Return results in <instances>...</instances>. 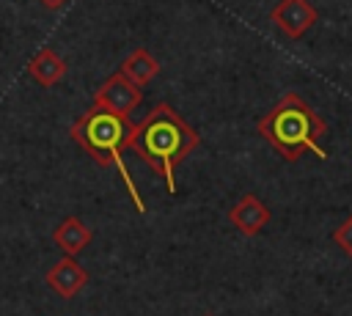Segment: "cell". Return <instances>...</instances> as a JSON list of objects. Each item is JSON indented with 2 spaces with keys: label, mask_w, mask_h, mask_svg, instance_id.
Masks as SVG:
<instances>
[{
  "label": "cell",
  "mask_w": 352,
  "mask_h": 316,
  "mask_svg": "<svg viewBox=\"0 0 352 316\" xmlns=\"http://www.w3.org/2000/svg\"><path fill=\"white\" fill-rule=\"evenodd\" d=\"M38 3H41L44 8H52V11H55V8H60L66 0H38Z\"/></svg>",
  "instance_id": "obj_12"
},
{
  "label": "cell",
  "mask_w": 352,
  "mask_h": 316,
  "mask_svg": "<svg viewBox=\"0 0 352 316\" xmlns=\"http://www.w3.org/2000/svg\"><path fill=\"white\" fill-rule=\"evenodd\" d=\"M129 132H132V121L129 115H121V113H113L107 107H99L91 102V107L72 124L69 135L72 140L99 165V168H116L132 203H135V212L143 214L146 212V203L138 192V184L132 181L126 165H124V151H126V140H129Z\"/></svg>",
  "instance_id": "obj_3"
},
{
  "label": "cell",
  "mask_w": 352,
  "mask_h": 316,
  "mask_svg": "<svg viewBox=\"0 0 352 316\" xmlns=\"http://www.w3.org/2000/svg\"><path fill=\"white\" fill-rule=\"evenodd\" d=\"M272 25L292 41L302 38L319 19V11L308 0H278V5L270 14Z\"/></svg>",
  "instance_id": "obj_5"
},
{
  "label": "cell",
  "mask_w": 352,
  "mask_h": 316,
  "mask_svg": "<svg viewBox=\"0 0 352 316\" xmlns=\"http://www.w3.org/2000/svg\"><path fill=\"white\" fill-rule=\"evenodd\" d=\"M44 280L50 283V289H52L55 294H60L63 300H72V297H77L80 289L88 283V269L80 267V261H74V256H63L60 261H55V264L47 269Z\"/></svg>",
  "instance_id": "obj_6"
},
{
  "label": "cell",
  "mask_w": 352,
  "mask_h": 316,
  "mask_svg": "<svg viewBox=\"0 0 352 316\" xmlns=\"http://www.w3.org/2000/svg\"><path fill=\"white\" fill-rule=\"evenodd\" d=\"M160 69H162V66H160V60H157L148 49L138 47V49H132V52L121 60V69H118V71H121L124 77H129L135 85H140V88H143L146 82H151V80L160 74Z\"/></svg>",
  "instance_id": "obj_10"
},
{
  "label": "cell",
  "mask_w": 352,
  "mask_h": 316,
  "mask_svg": "<svg viewBox=\"0 0 352 316\" xmlns=\"http://www.w3.org/2000/svg\"><path fill=\"white\" fill-rule=\"evenodd\" d=\"M198 143L201 135L168 102H157L143 121L132 124L126 151L138 154L154 173H160L168 192H176L173 170L198 148Z\"/></svg>",
  "instance_id": "obj_1"
},
{
  "label": "cell",
  "mask_w": 352,
  "mask_h": 316,
  "mask_svg": "<svg viewBox=\"0 0 352 316\" xmlns=\"http://www.w3.org/2000/svg\"><path fill=\"white\" fill-rule=\"evenodd\" d=\"M270 209L258 201V195L248 192L242 195L231 209H228V223L242 234V236H256L267 223H270Z\"/></svg>",
  "instance_id": "obj_7"
},
{
  "label": "cell",
  "mask_w": 352,
  "mask_h": 316,
  "mask_svg": "<svg viewBox=\"0 0 352 316\" xmlns=\"http://www.w3.org/2000/svg\"><path fill=\"white\" fill-rule=\"evenodd\" d=\"M333 242H336V245H338V247L352 258V214H349V217H346V220L333 231Z\"/></svg>",
  "instance_id": "obj_11"
},
{
  "label": "cell",
  "mask_w": 352,
  "mask_h": 316,
  "mask_svg": "<svg viewBox=\"0 0 352 316\" xmlns=\"http://www.w3.org/2000/svg\"><path fill=\"white\" fill-rule=\"evenodd\" d=\"M28 74H30L38 85L52 88V85H58V82L66 77V60H63L52 47H41V49L30 58Z\"/></svg>",
  "instance_id": "obj_8"
},
{
  "label": "cell",
  "mask_w": 352,
  "mask_h": 316,
  "mask_svg": "<svg viewBox=\"0 0 352 316\" xmlns=\"http://www.w3.org/2000/svg\"><path fill=\"white\" fill-rule=\"evenodd\" d=\"M143 102V88L135 85L129 77H124L121 71L110 74L96 91H94V104L99 107H107L113 113H121V115H132V110Z\"/></svg>",
  "instance_id": "obj_4"
},
{
  "label": "cell",
  "mask_w": 352,
  "mask_h": 316,
  "mask_svg": "<svg viewBox=\"0 0 352 316\" xmlns=\"http://www.w3.org/2000/svg\"><path fill=\"white\" fill-rule=\"evenodd\" d=\"M206 316H212V313H206Z\"/></svg>",
  "instance_id": "obj_13"
},
{
  "label": "cell",
  "mask_w": 352,
  "mask_h": 316,
  "mask_svg": "<svg viewBox=\"0 0 352 316\" xmlns=\"http://www.w3.org/2000/svg\"><path fill=\"white\" fill-rule=\"evenodd\" d=\"M258 135L275 148V154L286 162H297L305 151L324 159L327 154L319 148V137L327 132L324 118L294 91L283 93L270 113H264L256 124Z\"/></svg>",
  "instance_id": "obj_2"
},
{
  "label": "cell",
  "mask_w": 352,
  "mask_h": 316,
  "mask_svg": "<svg viewBox=\"0 0 352 316\" xmlns=\"http://www.w3.org/2000/svg\"><path fill=\"white\" fill-rule=\"evenodd\" d=\"M91 239H94V231H91L80 217H66V220L52 231V242L63 250V256L80 253Z\"/></svg>",
  "instance_id": "obj_9"
}]
</instances>
